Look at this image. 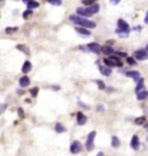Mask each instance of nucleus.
Here are the masks:
<instances>
[{
  "mask_svg": "<svg viewBox=\"0 0 148 156\" xmlns=\"http://www.w3.org/2000/svg\"><path fill=\"white\" fill-rule=\"evenodd\" d=\"M126 76H131L134 81H138L140 79V73L138 71H130V72L126 73Z\"/></svg>",
  "mask_w": 148,
  "mask_h": 156,
  "instance_id": "nucleus-8",
  "label": "nucleus"
},
{
  "mask_svg": "<svg viewBox=\"0 0 148 156\" xmlns=\"http://www.w3.org/2000/svg\"><path fill=\"white\" fill-rule=\"evenodd\" d=\"M109 60L111 61L112 66H122V61L118 59V57H114V56H111V57L109 58Z\"/></svg>",
  "mask_w": 148,
  "mask_h": 156,
  "instance_id": "nucleus-16",
  "label": "nucleus"
},
{
  "mask_svg": "<svg viewBox=\"0 0 148 156\" xmlns=\"http://www.w3.org/2000/svg\"><path fill=\"white\" fill-rule=\"evenodd\" d=\"M55 130H56V132L57 133H64L66 132V128L60 124V123H57L56 124V126H55Z\"/></svg>",
  "mask_w": 148,
  "mask_h": 156,
  "instance_id": "nucleus-19",
  "label": "nucleus"
},
{
  "mask_svg": "<svg viewBox=\"0 0 148 156\" xmlns=\"http://www.w3.org/2000/svg\"><path fill=\"white\" fill-rule=\"evenodd\" d=\"M118 27H119V30H124V31H130V28H129V24L127 22H125L124 20L119 19L118 20Z\"/></svg>",
  "mask_w": 148,
  "mask_h": 156,
  "instance_id": "nucleus-6",
  "label": "nucleus"
},
{
  "mask_svg": "<svg viewBox=\"0 0 148 156\" xmlns=\"http://www.w3.org/2000/svg\"><path fill=\"white\" fill-rule=\"evenodd\" d=\"M76 33L80 35H82V36H90V31L89 30H87L85 28H76Z\"/></svg>",
  "mask_w": 148,
  "mask_h": 156,
  "instance_id": "nucleus-18",
  "label": "nucleus"
},
{
  "mask_svg": "<svg viewBox=\"0 0 148 156\" xmlns=\"http://www.w3.org/2000/svg\"><path fill=\"white\" fill-rule=\"evenodd\" d=\"M103 61H104V64H105V65H107L108 67H110V66H112V64H111V61L109 60V58H105V59H104Z\"/></svg>",
  "mask_w": 148,
  "mask_h": 156,
  "instance_id": "nucleus-31",
  "label": "nucleus"
},
{
  "mask_svg": "<svg viewBox=\"0 0 148 156\" xmlns=\"http://www.w3.org/2000/svg\"><path fill=\"white\" fill-rule=\"evenodd\" d=\"M137 82H138V86H137V89H136V90H137V92H138L139 90H143L145 85H143V79H141V78H140Z\"/></svg>",
  "mask_w": 148,
  "mask_h": 156,
  "instance_id": "nucleus-22",
  "label": "nucleus"
},
{
  "mask_svg": "<svg viewBox=\"0 0 148 156\" xmlns=\"http://www.w3.org/2000/svg\"><path fill=\"white\" fill-rule=\"evenodd\" d=\"M134 57L139 60H146V59H148V53L146 52V50H139L134 53Z\"/></svg>",
  "mask_w": 148,
  "mask_h": 156,
  "instance_id": "nucleus-4",
  "label": "nucleus"
},
{
  "mask_svg": "<svg viewBox=\"0 0 148 156\" xmlns=\"http://www.w3.org/2000/svg\"><path fill=\"white\" fill-rule=\"evenodd\" d=\"M17 111H19V115H20V117H21V118H23V117H24V113H23V110H22V109H19Z\"/></svg>",
  "mask_w": 148,
  "mask_h": 156,
  "instance_id": "nucleus-33",
  "label": "nucleus"
},
{
  "mask_svg": "<svg viewBox=\"0 0 148 156\" xmlns=\"http://www.w3.org/2000/svg\"><path fill=\"white\" fill-rule=\"evenodd\" d=\"M30 94H31V96H37V94H38V88L37 87H35V88H33L31 90H30Z\"/></svg>",
  "mask_w": 148,
  "mask_h": 156,
  "instance_id": "nucleus-27",
  "label": "nucleus"
},
{
  "mask_svg": "<svg viewBox=\"0 0 148 156\" xmlns=\"http://www.w3.org/2000/svg\"><path fill=\"white\" fill-rule=\"evenodd\" d=\"M78 14L79 15H81V16H90L91 14L88 12V9L87 8H78Z\"/></svg>",
  "mask_w": 148,
  "mask_h": 156,
  "instance_id": "nucleus-17",
  "label": "nucleus"
},
{
  "mask_svg": "<svg viewBox=\"0 0 148 156\" xmlns=\"http://www.w3.org/2000/svg\"><path fill=\"white\" fill-rule=\"evenodd\" d=\"M97 156H103V153H98V154H97Z\"/></svg>",
  "mask_w": 148,
  "mask_h": 156,
  "instance_id": "nucleus-36",
  "label": "nucleus"
},
{
  "mask_svg": "<svg viewBox=\"0 0 148 156\" xmlns=\"http://www.w3.org/2000/svg\"><path fill=\"white\" fill-rule=\"evenodd\" d=\"M24 1L28 5V9H33V8H36V7L40 6V4L37 1H35V0H24Z\"/></svg>",
  "mask_w": 148,
  "mask_h": 156,
  "instance_id": "nucleus-13",
  "label": "nucleus"
},
{
  "mask_svg": "<svg viewBox=\"0 0 148 156\" xmlns=\"http://www.w3.org/2000/svg\"><path fill=\"white\" fill-rule=\"evenodd\" d=\"M87 9H88V12L93 15V14L98 13V11H100V6L97 5V4H93V5H90V7H88Z\"/></svg>",
  "mask_w": 148,
  "mask_h": 156,
  "instance_id": "nucleus-10",
  "label": "nucleus"
},
{
  "mask_svg": "<svg viewBox=\"0 0 148 156\" xmlns=\"http://www.w3.org/2000/svg\"><path fill=\"white\" fill-rule=\"evenodd\" d=\"M102 51L104 52L105 54H110V56L114 53V50H112V47H111V46H104V47L102 49Z\"/></svg>",
  "mask_w": 148,
  "mask_h": 156,
  "instance_id": "nucleus-21",
  "label": "nucleus"
},
{
  "mask_svg": "<svg viewBox=\"0 0 148 156\" xmlns=\"http://www.w3.org/2000/svg\"><path fill=\"white\" fill-rule=\"evenodd\" d=\"M29 79H28V76H22L21 79H20V87L21 88H26V87H28L29 86Z\"/></svg>",
  "mask_w": 148,
  "mask_h": 156,
  "instance_id": "nucleus-14",
  "label": "nucleus"
},
{
  "mask_svg": "<svg viewBox=\"0 0 148 156\" xmlns=\"http://www.w3.org/2000/svg\"><path fill=\"white\" fill-rule=\"evenodd\" d=\"M82 2H83V5H88L90 6L94 4V0H82Z\"/></svg>",
  "mask_w": 148,
  "mask_h": 156,
  "instance_id": "nucleus-30",
  "label": "nucleus"
},
{
  "mask_svg": "<svg viewBox=\"0 0 148 156\" xmlns=\"http://www.w3.org/2000/svg\"><path fill=\"white\" fill-rule=\"evenodd\" d=\"M148 92L147 90H145V89H143V90H139L137 94V98L139 99V101H143V99H146V97H147Z\"/></svg>",
  "mask_w": 148,
  "mask_h": 156,
  "instance_id": "nucleus-12",
  "label": "nucleus"
},
{
  "mask_svg": "<svg viewBox=\"0 0 148 156\" xmlns=\"http://www.w3.org/2000/svg\"><path fill=\"white\" fill-rule=\"evenodd\" d=\"M88 49H89L91 52H94V53H100L102 47H101L100 44H97V43H89V44H88Z\"/></svg>",
  "mask_w": 148,
  "mask_h": 156,
  "instance_id": "nucleus-5",
  "label": "nucleus"
},
{
  "mask_svg": "<svg viewBox=\"0 0 148 156\" xmlns=\"http://www.w3.org/2000/svg\"><path fill=\"white\" fill-rule=\"evenodd\" d=\"M69 19H71L75 24L81 26L82 28H93L94 29L95 27H96V23L94 22V21H89V20L83 19V17H81V16H78V15H72Z\"/></svg>",
  "mask_w": 148,
  "mask_h": 156,
  "instance_id": "nucleus-1",
  "label": "nucleus"
},
{
  "mask_svg": "<svg viewBox=\"0 0 148 156\" xmlns=\"http://www.w3.org/2000/svg\"><path fill=\"white\" fill-rule=\"evenodd\" d=\"M95 137H96V132L95 131H93L88 134V137H87V142H86V148L88 151H90L93 150L94 148V141H95Z\"/></svg>",
  "mask_w": 148,
  "mask_h": 156,
  "instance_id": "nucleus-2",
  "label": "nucleus"
},
{
  "mask_svg": "<svg viewBox=\"0 0 148 156\" xmlns=\"http://www.w3.org/2000/svg\"><path fill=\"white\" fill-rule=\"evenodd\" d=\"M16 49H17V50H21V51L24 52L26 54H29V53H30V51H29V49H28V47H26L24 45H17V46H16Z\"/></svg>",
  "mask_w": 148,
  "mask_h": 156,
  "instance_id": "nucleus-23",
  "label": "nucleus"
},
{
  "mask_svg": "<svg viewBox=\"0 0 148 156\" xmlns=\"http://www.w3.org/2000/svg\"><path fill=\"white\" fill-rule=\"evenodd\" d=\"M127 63L130 64V65H136V60L133 59V58H127Z\"/></svg>",
  "mask_w": 148,
  "mask_h": 156,
  "instance_id": "nucleus-32",
  "label": "nucleus"
},
{
  "mask_svg": "<svg viewBox=\"0 0 148 156\" xmlns=\"http://www.w3.org/2000/svg\"><path fill=\"white\" fill-rule=\"evenodd\" d=\"M81 149H82V144L79 141H74L73 144H71V147H69V150H71L72 154H79Z\"/></svg>",
  "mask_w": 148,
  "mask_h": 156,
  "instance_id": "nucleus-3",
  "label": "nucleus"
},
{
  "mask_svg": "<svg viewBox=\"0 0 148 156\" xmlns=\"http://www.w3.org/2000/svg\"><path fill=\"white\" fill-rule=\"evenodd\" d=\"M6 109H7V105L6 104H0V115L4 113Z\"/></svg>",
  "mask_w": 148,
  "mask_h": 156,
  "instance_id": "nucleus-29",
  "label": "nucleus"
},
{
  "mask_svg": "<svg viewBox=\"0 0 148 156\" xmlns=\"http://www.w3.org/2000/svg\"><path fill=\"white\" fill-rule=\"evenodd\" d=\"M131 147L134 150H137L139 148V138H138L137 135H133V138L131 140Z\"/></svg>",
  "mask_w": 148,
  "mask_h": 156,
  "instance_id": "nucleus-11",
  "label": "nucleus"
},
{
  "mask_svg": "<svg viewBox=\"0 0 148 156\" xmlns=\"http://www.w3.org/2000/svg\"><path fill=\"white\" fill-rule=\"evenodd\" d=\"M30 71H31V63H30V61H26L22 66V72L24 74H27Z\"/></svg>",
  "mask_w": 148,
  "mask_h": 156,
  "instance_id": "nucleus-15",
  "label": "nucleus"
},
{
  "mask_svg": "<svg viewBox=\"0 0 148 156\" xmlns=\"http://www.w3.org/2000/svg\"><path fill=\"white\" fill-rule=\"evenodd\" d=\"M31 14H33V12H31V9H28V11H26L24 13H23V17H24V19H27V17L30 16Z\"/></svg>",
  "mask_w": 148,
  "mask_h": 156,
  "instance_id": "nucleus-28",
  "label": "nucleus"
},
{
  "mask_svg": "<svg viewBox=\"0 0 148 156\" xmlns=\"http://www.w3.org/2000/svg\"><path fill=\"white\" fill-rule=\"evenodd\" d=\"M111 144H112L114 148H118L120 144L119 139L117 138V137H112V138H111Z\"/></svg>",
  "mask_w": 148,
  "mask_h": 156,
  "instance_id": "nucleus-20",
  "label": "nucleus"
},
{
  "mask_svg": "<svg viewBox=\"0 0 148 156\" xmlns=\"http://www.w3.org/2000/svg\"><path fill=\"white\" fill-rule=\"evenodd\" d=\"M145 121H146V117H140V118H137V119H136V124H137V125H143Z\"/></svg>",
  "mask_w": 148,
  "mask_h": 156,
  "instance_id": "nucleus-25",
  "label": "nucleus"
},
{
  "mask_svg": "<svg viewBox=\"0 0 148 156\" xmlns=\"http://www.w3.org/2000/svg\"><path fill=\"white\" fill-rule=\"evenodd\" d=\"M98 68H100V71H101V73H102L103 75H105V76H109V75L112 74V71H111V68H109V67H105V66L100 65Z\"/></svg>",
  "mask_w": 148,
  "mask_h": 156,
  "instance_id": "nucleus-9",
  "label": "nucleus"
},
{
  "mask_svg": "<svg viewBox=\"0 0 148 156\" xmlns=\"http://www.w3.org/2000/svg\"><path fill=\"white\" fill-rule=\"evenodd\" d=\"M49 4H51V5H55V6H60L62 5V0H46Z\"/></svg>",
  "mask_w": 148,
  "mask_h": 156,
  "instance_id": "nucleus-24",
  "label": "nucleus"
},
{
  "mask_svg": "<svg viewBox=\"0 0 148 156\" xmlns=\"http://www.w3.org/2000/svg\"><path fill=\"white\" fill-rule=\"evenodd\" d=\"M96 83H97V86H98L100 89H105V85H104V82H103V81L96 80Z\"/></svg>",
  "mask_w": 148,
  "mask_h": 156,
  "instance_id": "nucleus-26",
  "label": "nucleus"
},
{
  "mask_svg": "<svg viewBox=\"0 0 148 156\" xmlns=\"http://www.w3.org/2000/svg\"><path fill=\"white\" fill-rule=\"evenodd\" d=\"M76 120H78V124H79V125H85L86 121H87V117H86L82 112H79V113L76 115Z\"/></svg>",
  "mask_w": 148,
  "mask_h": 156,
  "instance_id": "nucleus-7",
  "label": "nucleus"
},
{
  "mask_svg": "<svg viewBox=\"0 0 148 156\" xmlns=\"http://www.w3.org/2000/svg\"><path fill=\"white\" fill-rule=\"evenodd\" d=\"M110 1H111L112 5H118V4L120 2V0H110Z\"/></svg>",
  "mask_w": 148,
  "mask_h": 156,
  "instance_id": "nucleus-34",
  "label": "nucleus"
},
{
  "mask_svg": "<svg viewBox=\"0 0 148 156\" xmlns=\"http://www.w3.org/2000/svg\"><path fill=\"white\" fill-rule=\"evenodd\" d=\"M97 110L101 112V111H103V110H104V108H103V106H101V105H98V106H97Z\"/></svg>",
  "mask_w": 148,
  "mask_h": 156,
  "instance_id": "nucleus-35",
  "label": "nucleus"
}]
</instances>
